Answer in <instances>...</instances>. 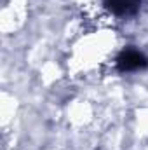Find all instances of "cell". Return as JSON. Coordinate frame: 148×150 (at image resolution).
<instances>
[{
    "label": "cell",
    "mask_w": 148,
    "mask_h": 150,
    "mask_svg": "<svg viewBox=\"0 0 148 150\" xmlns=\"http://www.w3.org/2000/svg\"><path fill=\"white\" fill-rule=\"evenodd\" d=\"M115 67L118 72L127 74V72H140L148 68V58L136 49H124L117 59H115Z\"/></svg>",
    "instance_id": "cell-1"
},
{
    "label": "cell",
    "mask_w": 148,
    "mask_h": 150,
    "mask_svg": "<svg viewBox=\"0 0 148 150\" xmlns=\"http://www.w3.org/2000/svg\"><path fill=\"white\" fill-rule=\"evenodd\" d=\"M106 9L117 16H131L140 9L141 0H103Z\"/></svg>",
    "instance_id": "cell-2"
}]
</instances>
